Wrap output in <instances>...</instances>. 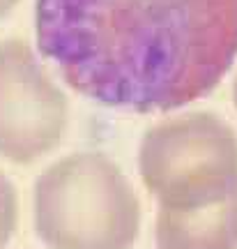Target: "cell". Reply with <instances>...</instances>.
<instances>
[{
  "instance_id": "1",
  "label": "cell",
  "mask_w": 237,
  "mask_h": 249,
  "mask_svg": "<svg viewBox=\"0 0 237 249\" xmlns=\"http://www.w3.org/2000/svg\"><path fill=\"white\" fill-rule=\"evenodd\" d=\"M35 39L102 107L166 113L207 97L237 60V0H35Z\"/></svg>"
},
{
  "instance_id": "2",
  "label": "cell",
  "mask_w": 237,
  "mask_h": 249,
  "mask_svg": "<svg viewBox=\"0 0 237 249\" xmlns=\"http://www.w3.org/2000/svg\"><path fill=\"white\" fill-rule=\"evenodd\" d=\"M33 213L46 249H132L141 233L138 196L99 152L51 164L35 182Z\"/></svg>"
},
{
  "instance_id": "5",
  "label": "cell",
  "mask_w": 237,
  "mask_h": 249,
  "mask_svg": "<svg viewBox=\"0 0 237 249\" xmlns=\"http://www.w3.org/2000/svg\"><path fill=\"white\" fill-rule=\"evenodd\" d=\"M154 242L157 249H237V189L207 205H159Z\"/></svg>"
},
{
  "instance_id": "3",
  "label": "cell",
  "mask_w": 237,
  "mask_h": 249,
  "mask_svg": "<svg viewBox=\"0 0 237 249\" xmlns=\"http://www.w3.org/2000/svg\"><path fill=\"white\" fill-rule=\"evenodd\" d=\"M138 171L159 205L217 203L237 189V136L207 113L173 118L145 134Z\"/></svg>"
},
{
  "instance_id": "6",
  "label": "cell",
  "mask_w": 237,
  "mask_h": 249,
  "mask_svg": "<svg viewBox=\"0 0 237 249\" xmlns=\"http://www.w3.org/2000/svg\"><path fill=\"white\" fill-rule=\"evenodd\" d=\"M18 224V196L12 180L0 171V249L5 247L17 231Z\"/></svg>"
},
{
  "instance_id": "4",
  "label": "cell",
  "mask_w": 237,
  "mask_h": 249,
  "mask_svg": "<svg viewBox=\"0 0 237 249\" xmlns=\"http://www.w3.org/2000/svg\"><path fill=\"white\" fill-rule=\"evenodd\" d=\"M67 102L23 42L0 44V155L14 164L44 157L65 139Z\"/></svg>"
},
{
  "instance_id": "8",
  "label": "cell",
  "mask_w": 237,
  "mask_h": 249,
  "mask_svg": "<svg viewBox=\"0 0 237 249\" xmlns=\"http://www.w3.org/2000/svg\"><path fill=\"white\" fill-rule=\"evenodd\" d=\"M235 102H237V83H235Z\"/></svg>"
},
{
  "instance_id": "7",
  "label": "cell",
  "mask_w": 237,
  "mask_h": 249,
  "mask_svg": "<svg viewBox=\"0 0 237 249\" xmlns=\"http://www.w3.org/2000/svg\"><path fill=\"white\" fill-rule=\"evenodd\" d=\"M17 2H18V0H0V18L5 17V14H7V12L14 7Z\"/></svg>"
}]
</instances>
